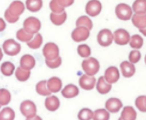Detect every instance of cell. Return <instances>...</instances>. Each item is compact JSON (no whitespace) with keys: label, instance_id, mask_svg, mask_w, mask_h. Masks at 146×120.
<instances>
[{"label":"cell","instance_id":"1","mask_svg":"<svg viewBox=\"0 0 146 120\" xmlns=\"http://www.w3.org/2000/svg\"><path fill=\"white\" fill-rule=\"evenodd\" d=\"M99 68H100V64L98 63V61L93 57L86 58L82 63V69L87 75L94 76L95 74H97L98 73Z\"/></svg>","mask_w":146,"mask_h":120},{"label":"cell","instance_id":"2","mask_svg":"<svg viewBox=\"0 0 146 120\" xmlns=\"http://www.w3.org/2000/svg\"><path fill=\"white\" fill-rule=\"evenodd\" d=\"M41 27V23L39 18L35 16H29L23 22V28L27 32L31 33L32 35H35L39 33Z\"/></svg>","mask_w":146,"mask_h":120},{"label":"cell","instance_id":"3","mask_svg":"<svg viewBox=\"0 0 146 120\" xmlns=\"http://www.w3.org/2000/svg\"><path fill=\"white\" fill-rule=\"evenodd\" d=\"M20 113L26 118H31L37 115V106L34 102L31 100L23 101L19 106Z\"/></svg>","mask_w":146,"mask_h":120},{"label":"cell","instance_id":"4","mask_svg":"<svg viewBox=\"0 0 146 120\" xmlns=\"http://www.w3.org/2000/svg\"><path fill=\"white\" fill-rule=\"evenodd\" d=\"M132 8L127 5V4L120 3L115 8V13L117 18H119L120 20H130L132 18Z\"/></svg>","mask_w":146,"mask_h":120},{"label":"cell","instance_id":"5","mask_svg":"<svg viewBox=\"0 0 146 120\" xmlns=\"http://www.w3.org/2000/svg\"><path fill=\"white\" fill-rule=\"evenodd\" d=\"M3 51L6 53L8 56H15L17 54H19L20 49H21V46L20 44L18 43L15 40H7L4 41L3 43Z\"/></svg>","mask_w":146,"mask_h":120},{"label":"cell","instance_id":"6","mask_svg":"<svg viewBox=\"0 0 146 120\" xmlns=\"http://www.w3.org/2000/svg\"><path fill=\"white\" fill-rule=\"evenodd\" d=\"M97 39H98V42L100 46L108 47L114 41V36L110 30L104 28V30H101L98 32Z\"/></svg>","mask_w":146,"mask_h":120},{"label":"cell","instance_id":"7","mask_svg":"<svg viewBox=\"0 0 146 120\" xmlns=\"http://www.w3.org/2000/svg\"><path fill=\"white\" fill-rule=\"evenodd\" d=\"M42 53L45 60H54L59 57V47L53 42H48L44 45Z\"/></svg>","mask_w":146,"mask_h":120},{"label":"cell","instance_id":"8","mask_svg":"<svg viewBox=\"0 0 146 120\" xmlns=\"http://www.w3.org/2000/svg\"><path fill=\"white\" fill-rule=\"evenodd\" d=\"M114 36V41L116 44L118 45H126L130 42L131 36L126 30L124 28H119L116 30L115 32L113 33Z\"/></svg>","mask_w":146,"mask_h":120},{"label":"cell","instance_id":"9","mask_svg":"<svg viewBox=\"0 0 146 120\" xmlns=\"http://www.w3.org/2000/svg\"><path fill=\"white\" fill-rule=\"evenodd\" d=\"M90 30L85 27H76L72 32V39L76 42H81L89 38Z\"/></svg>","mask_w":146,"mask_h":120},{"label":"cell","instance_id":"10","mask_svg":"<svg viewBox=\"0 0 146 120\" xmlns=\"http://www.w3.org/2000/svg\"><path fill=\"white\" fill-rule=\"evenodd\" d=\"M102 10V5L98 0H90L86 6V12L90 16H97Z\"/></svg>","mask_w":146,"mask_h":120},{"label":"cell","instance_id":"11","mask_svg":"<svg viewBox=\"0 0 146 120\" xmlns=\"http://www.w3.org/2000/svg\"><path fill=\"white\" fill-rule=\"evenodd\" d=\"M96 84H97V80H96L95 76H90L87 75V74H84L79 79V85H80V87L86 91L94 89Z\"/></svg>","mask_w":146,"mask_h":120},{"label":"cell","instance_id":"12","mask_svg":"<svg viewBox=\"0 0 146 120\" xmlns=\"http://www.w3.org/2000/svg\"><path fill=\"white\" fill-rule=\"evenodd\" d=\"M122 106H123L122 102L119 98L116 97H111L110 99H108L105 105L106 109L110 113H118L122 108Z\"/></svg>","mask_w":146,"mask_h":120},{"label":"cell","instance_id":"13","mask_svg":"<svg viewBox=\"0 0 146 120\" xmlns=\"http://www.w3.org/2000/svg\"><path fill=\"white\" fill-rule=\"evenodd\" d=\"M105 80L108 82V84H115L119 81V70L117 69L115 66H110L108 67L106 72H105V75H104Z\"/></svg>","mask_w":146,"mask_h":120},{"label":"cell","instance_id":"14","mask_svg":"<svg viewBox=\"0 0 146 120\" xmlns=\"http://www.w3.org/2000/svg\"><path fill=\"white\" fill-rule=\"evenodd\" d=\"M44 105L46 109L50 112H54V111L58 110V108L60 107V100L59 98L55 96H47L46 99H45Z\"/></svg>","mask_w":146,"mask_h":120},{"label":"cell","instance_id":"15","mask_svg":"<svg viewBox=\"0 0 146 120\" xmlns=\"http://www.w3.org/2000/svg\"><path fill=\"white\" fill-rule=\"evenodd\" d=\"M79 94V89L76 85L74 84H67L62 89V96L64 98L71 99V98H74L76 97Z\"/></svg>","mask_w":146,"mask_h":120},{"label":"cell","instance_id":"16","mask_svg":"<svg viewBox=\"0 0 146 120\" xmlns=\"http://www.w3.org/2000/svg\"><path fill=\"white\" fill-rule=\"evenodd\" d=\"M47 86H48V89L49 91L51 92L52 94V93H58L60 92L62 90V80L60 78L58 77H51L50 79L47 81Z\"/></svg>","mask_w":146,"mask_h":120},{"label":"cell","instance_id":"17","mask_svg":"<svg viewBox=\"0 0 146 120\" xmlns=\"http://www.w3.org/2000/svg\"><path fill=\"white\" fill-rule=\"evenodd\" d=\"M19 63H20L19 67H21L22 69H25V70H29V71H31V69L34 68V66L36 64L34 57L31 54L23 55L21 57V59H20Z\"/></svg>","mask_w":146,"mask_h":120},{"label":"cell","instance_id":"18","mask_svg":"<svg viewBox=\"0 0 146 120\" xmlns=\"http://www.w3.org/2000/svg\"><path fill=\"white\" fill-rule=\"evenodd\" d=\"M7 10L9 11L12 15L19 16L25 10V5H24V3L19 1V0H15V1H13L10 4V6L7 8Z\"/></svg>","mask_w":146,"mask_h":120},{"label":"cell","instance_id":"19","mask_svg":"<svg viewBox=\"0 0 146 120\" xmlns=\"http://www.w3.org/2000/svg\"><path fill=\"white\" fill-rule=\"evenodd\" d=\"M120 70H121L122 75L126 78H130L134 75L135 73V66L134 64L131 63L130 61H122L120 63Z\"/></svg>","mask_w":146,"mask_h":120},{"label":"cell","instance_id":"20","mask_svg":"<svg viewBox=\"0 0 146 120\" xmlns=\"http://www.w3.org/2000/svg\"><path fill=\"white\" fill-rule=\"evenodd\" d=\"M96 87H97V91L101 94H106L110 92V90L112 88V85L105 80L104 76L100 77L97 82V84H96Z\"/></svg>","mask_w":146,"mask_h":120},{"label":"cell","instance_id":"21","mask_svg":"<svg viewBox=\"0 0 146 120\" xmlns=\"http://www.w3.org/2000/svg\"><path fill=\"white\" fill-rule=\"evenodd\" d=\"M120 118L122 120H136L137 118V113L135 109L132 106H124L121 110L120 114Z\"/></svg>","mask_w":146,"mask_h":120},{"label":"cell","instance_id":"22","mask_svg":"<svg viewBox=\"0 0 146 120\" xmlns=\"http://www.w3.org/2000/svg\"><path fill=\"white\" fill-rule=\"evenodd\" d=\"M131 20L133 25L136 28H138L139 30H143V28H146V14H134L132 16Z\"/></svg>","mask_w":146,"mask_h":120},{"label":"cell","instance_id":"23","mask_svg":"<svg viewBox=\"0 0 146 120\" xmlns=\"http://www.w3.org/2000/svg\"><path fill=\"white\" fill-rule=\"evenodd\" d=\"M36 92L37 94H39L41 96H50L52 94V93L50 92L47 86V81L42 80L40 81L38 84H36Z\"/></svg>","mask_w":146,"mask_h":120},{"label":"cell","instance_id":"24","mask_svg":"<svg viewBox=\"0 0 146 120\" xmlns=\"http://www.w3.org/2000/svg\"><path fill=\"white\" fill-rule=\"evenodd\" d=\"M132 11L135 14H146V0H135L132 5Z\"/></svg>","mask_w":146,"mask_h":120},{"label":"cell","instance_id":"25","mask_svg":"<svg viewBox=\"0 0 146 120\" xmlns=\"http://www.w3.org/2000/svg\"><path fill=\"white\" fill-rule=\"evenodd\" d=\"M0 71H1L2 74L5 76H11L12 74L15 73L16 68L15 65L10 63V61H5L0 66Z\"/></svg>","mask_w":146,"mask_h":120},{"label":"cell","instance_id":"26","mask_svg":"<svg viewBox=\"0 0 146 120\" xmlns=\"http://www.w3.org/2000/svg\"><path fill=\"white\" fill-rule=\"evenodd\" d=\"M50 18H51V21L52 22V24L56 25V26H60V25H62L66 21L67 14H66L65 11L62 12L61 14L51 13V15H50Z\"/></svg>","mask_w":146,"mask_h":120},{"label":"cell","instance_id":"27","mask_svg":"<svg viewBox=\"0 0 146 120\" xmlns=\"http://www.w3.org/2000/svg\"><path fill=\"white\" fill-rule=\"evenodd\" d=\"M15 117V111L11 107L7 106L0 110V120H14Z\"/></svg>","mask_w":146,"mask_h":120},{"label":"cell","instance_id":"28","mask_svg":"<svg viewBox=\"0 0 146 120\" xmlns=\"http://www.w3.org/2000/svg\"><path fill=\"white\" fill-rule=\"evenodd\" d=\"M15 76L18 79V81L25 82L29 80V78L31 77V71L22 69L21 67H18L15 71Z\"/></svg>","mask_w":146,"mask_h":120},{"label":"cell","instance_id":"29","mask_svg":"<svg viewBox=\"0 0 146 120\" xmlns=\"http://www.w3.org/2000/svg\"><path fill=\"white\" fill-rule=\"evenodd\" d=\"M26 7L31 12H37L42 7V0H26Z\"/></svg>","mask_w":146,"mask_h":120},{"label":"cell","instance_id":"30","mask_svg":"<svg viewBox=\"0 0 146 120\" xmlns=\"http://www.w3.org/2000/svg\"><path fill=\"white\" fill-rule=\"evenodd\" d=\"M110 113L105 108H100V109H97L96 111H94L93 114V119L92 120H110Z\"/></svg>","mask_w":146,"mask_h":120},{"label":"cell","instance_id":"31","mask_svg":"<svg viewBox=\"0 0 146 120\" xmlns=\"http://www.w3.org/2000/svg\"><path fill=\"white\" fill-rule=\"evenodd\" d=\"M76 27H85L91 30L93 28V22L87 16H81L76 20Z\"/></svg>","mask_w":146,"mask_h":120},{"label":"cell","instance_id":"32","mask_svg":"<svg viewBox=\"0 0 146 120\" xmlns=\"http://www.w3.org/2000/svg\"><path fill=\"white\" fill-rule=\"evenodd\" d=\"M11 101V94L7 89H0V105H7Z\"/></svg>","mask_w":146,"mask_h":120},{"label":"cell","instance_id":"33","mask_svg":"<svg viewBox=\"0 0 146 120\" xmlns=\"http://www.w3.org/2000/svg\"><path fill=\"white\" fill-rule=\"evenodd\" d=\"M42 41H43L42 36H41L40 33H37V34H35L34 37L32 38V40L31 41H29L27 44H28V46L30 47L31 49H39L41 46V44H42Z\"/></svg>","mask_w":146,"mask_h":120},{"label":"cell","instance_id":"34","mask_svg":"<svg viewBox=\"0 0 146 120\" xmlns=\"http://www.w3.org/2000/svg\"><path fill=\"white\" fill-rule=\"evenodd\" d=\"M16 37L17 39H18L19 40L22 41V42H29V41H31L32 40V38L34 36H33L32 34H31V33L27 32L26 30H24V28H20V30H18V32L16 33Z\"/></svg>","mask_w":146,"mask_h":120},{"label":"cell","instance_id":"35","mask_svg":"<svg viewBox=\"0 0 146 120\" xmlns=\"http://www.w3.org/2000/svg\"><path fill=\"white\" fill-rule=\"evenodd\" d=\"M130 46L135 49H139L143 47V38L140 36V35H133L132 37H131V40H130Z\"/></svg>","mask_w":146,"mask_h":120},{"label":"cell","instance_id":"36","mask_svg":"<svg viewBox=\"0 0 146 120\" xmlns=\"http://www.w3.org/2000/svg\"><path fill=\"white\" fill-rule=\"evenodd\" d=\"M94 112L89 108H82L78 112L77 117L79 120H92Z\"/></svg>","mask_w":146,"mask_h":120},{"label":"cell","instance_id":"37","mask_svg":"<svg viewBox=\"0 0 146 120\" xmlns=\"http://www.w3.org/2000/svg\"><path fill=\"white\" fill-rule=\"evenodd\" d=\"M77 53L79 56H81L83 58H89L91 54V49L88 45L86 44H81L77 47Z\"/></svg>","mask_w":146,"mask_h":120},{"label":"cell","instance_id":"38","mask_svg":"<svg viewBox=\"0 0 146 120\" xmlns=\"http://www.w3.org/2000/svg\"><path fill=\"white\" fill-rule=\"evenodd\" d=\"M50 8L52 10V13H55V14H61L62 12H64V7H62L58 0H52L50 2Z\"/></svg>","mask_w":146,"mask_h":120},{"label":"cell","instance_id":"39","mask_svg":"<svg viewBox=\"0 0 146 120\" xmlns=\"http://www.w3.org/2000/svg\"><path fill=\"white\" fill-rule=\"evenodd\" d=\"M141 52L138 49H134V51H131L130 52V54H129V61L132 64L137 63L141 60Z\"/></svg>","mask_w":146,"mask_h":120},{"label":"cell","instance_id":"40","mask_svg":"<svg viewBox=\"0 0 146 120\" xmlns=\"http://www.w3.org/2000/svg\"><path fill=\"white\" fill-rule=\"evenodd\" d=\"M45 63L51 69H56L58 67H60L62 64V58L59 56L58 58L54 60H45Z\"/></svg>","mask_w":146,"mask_h":120},{"label":"cell","instance_id":"41","mask_svg":"<svg viewBox=\"0 0 146 120\" xmlns=\"http://www.w3.org/2000/svg\"><path fill=\"white\" fill-rule=\"evenodd\" d=\"M144 98H145V96H140L137 97L135 100L136 107L143 113H146V106H145V103H144Z\"/></svg>","mask_w":146,"mask_h":120},{"label":"cell","instance_id":"42","mask_svg":"<svg viewBox=\"0 0 146 120\" xmlns=\"http://www.w3.org/2000/svg\"><path fill=\"white\" fill-rule=\"evenodd\" d=\"M5 18H6L7 21V22H9V23H16V22L19 20V16L12 15V14L10 13V12L7 9V10L5 11Z\"/></svg>","mask_w":146,"mask_h":120},{"label":"cell","instance_id":"43","mask_svg":"<svg viewBox=\"0 0 146 120\" xmlns=\"http://www.w3.org/2000/svg\"><path fill=\"white\" fill-rule=\"evenodd\" d=\"M74 0H58V2H59L60 5L62 7H70L71 5H73Z\"/></svg>","mask_w":146,"mask_h":120},{"label":"cell","instance_id":"44","mask_svg":"<svg viewBox=\"0 0 146 120\" xmlns=\"http://www.w3.org/2000/svg\"><path fill=\"white\" fill-rule=\"evenodd\" d=\"M6 28V22L3 18H0V32L3 31Z\"/></svg>","mask_w":146,"mask_h":120},{"label":"cell","instance_id":"45","mask_svg":"<svg viewBox=\"0 0 146 120\" xmlns=\"http://www.w3.org/2000/svg\"><path fill=\"white\" fill-rule=\"evenodd\" d=\"M26 120H42V119H41V117H39V115H35V117H31V118H26Z\"/></svg>","mask_w":146,"mask_h":120},{"label":"cell","instance_id":"46","mask_svg":"<svg viewBox=\"0 0 146 120\" xmlns=\"http://www.w3.org/2000/svg\"><path fill=\"white\" fill-rule=\"evenodd\" d=\"M140 32H141L143 35H144V36L146 37V28H143V30H140Z\"/></svg>","mask_w":146,"mask_h":120},{"label":"cell","instance_id":"47","mask_svg":"<svg viewBox=\"0 0 146 120\" xmlns=\"http://www.w3.org/2000/svg\"><path fill=\"white\" fill-rule=\"evenodd\" d=\"M3 59V49L0 48V61Z\"/></svg>","mask_w":146,"mask_h":120},{"label":"cell","instance_id":"48","mask_svg":"<svg viewBox=\"0 0 146 120\" xmlns=\"http://www.w3.org/2000/svg\"><path fill=\"white\" fill-rule=\"evenodd\" d=\"M144 103H145V106H146V96H145V98H144Z\"/></svg>","mask_w":146,"mask_h":120},{"label":"cell","instance_id":"49","mask_svg":"<svg viewBox=\"0 0 146 120\" xmlns=\"http://www.w3.org/2000/svg\"><path fill=\"white\" fill-rule=\"evenodd\" d=\"M144 61H145V64H146V56H145V60Z\"/></svg>","mask_w":146,"mask_h":120},{"label":"cell","instance_id":"50","mask_svg":"<svg viewBox=\"0 0 146 120\" xmlns=\"http://www.w3.org/2000/svg\"><path fill=\"white\" fill-rule=\"evenodd\" d=\"M119 120H122V119H121V118H120V117H119Z\"/></svg>","mask_w":146,"mask_h":120},{"label":"cell","instance_id":"51","mask_svg":"<svg viewBox=\"0 0 146 120\" xmlns=\"http://www.w3.org/2000/svg\"><path fill=\"white\" fill-rule=\"evenodd\" d=\"M0 108H1V105H0Z\"/></svg>","mask_w":146,"mask_h":120}]
</instances>
